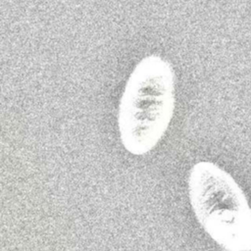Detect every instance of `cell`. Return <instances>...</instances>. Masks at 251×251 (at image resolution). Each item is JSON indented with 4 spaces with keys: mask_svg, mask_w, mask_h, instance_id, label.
<instances>
[{
    "mask_svg": "<svg viewBox=\"0 0 251 251\" xmlns=\"http://www.w3.org/2000/svg\"><path fill=\"white\" fill-rule=\"evenodd\" d=\"M188 194L207 233L226 251H251V208L229 174L211 162L190 170Z\"/></svg>",
    "mask_w": 251,
    "mask_h": 251,
    "instance_id": "2",
    "label": "cell"
},
{
    "mask_svg": "<svg viewBox=\"0 0 251 251\" xmlns=\"http://www.w3.org/2000/svg\"><path fill=\"white\" fill-rule=\"evenodd\" d=\"M175 103L172 65L157 55L141 59L131 72L119 104L118 127L124 147L133 155L150 152L166 133Z\"/></svg>",
    "mask_w": 251,
    "mask_h": 251,
    "instance_id": "1",
    "label": "cell"
}]
</instances>
